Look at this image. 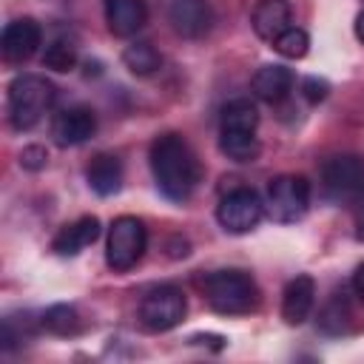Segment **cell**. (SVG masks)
I'll return each mask as SVG.
<instances>
[{"mask_svg": "<svg viewBox=\"0 0 364 364\" xmlns=\"http://www.w3.org/2000/svg\"><path fill=\"white\" fill-rule=\"evenodd\" d=\"M293 20V11H290V3L287 0H259L250 11V26L256 31V37L273 43Z\"/></svg>", "mask_w": 364, "mask_h": 364, "instance_id": "cell-13", "label": "cell"}, {"mask_svg": "<svg viewBox=\"0 0 364 364\" xmlns=\"http://www.w3.org/2000/svg\"><path fill=\"white\" fill-rule=\"evenodd\" d=\"M57 88L40 74H17L9 82V122L14 131L34 128L51 108Z\"/></svg>", "mask_w": 364, "mask_h": 364, "instance_id": "cell-2", "label": "cell"}, {"mask_svg": "<svg viewBox=\"0 0 364 364\" xmlns=\"http://www.w3.org/2000/svg\"><path fill=\"white\" fill-rule=\"evenodd\" d=\"M327 91H330V85L318 77H304L301 80V94H304L307 102H321L327 97Z\"/></svg>", "mask_w": 364, "mask_h": 364, "instance_id": "cell-26", "label": "cell"}, {"mask_svg": "<svg viewBox=\"0 0 364 364\" xmlns=\"http://www.w3.org/2000/svg\"><path fill=\"white\" fill-rule=\"evenodd\" d=\"M313 301H316V282L304 273L290 279L282 293V318L287 324H301L310 316Z\"/></svg>", "mask_w": 364, "mask_h": 364, "instance_id": "cell-14", "label": "cell"}, {"mask_svg": "<svg viewBox=\"0 0 364 364\" xmlns=\"http://www.w3.org/2000/svg\"><path fill=\"white\" fill-rule=\"evenodd\" d=\"M85 179L97 196H114L122 188V162L114 154H97L85 171Z\"/></svg>", "mask_w": 364, "mask_h": 364, "instance_id": "cell-17", "label": "cell"}, {"mask_svg": "<svg viewBox=\"0 0 364 364\" xmlns=\"http://www.w3.org/2000/svg\"><path fill=\"white\" fill-rule=\"evenodd\" d=\"M122 63L134 77H151L154 71H159L162 57L148 40H136L122 51Z\"/></svg>", "mask_w": 364, "mask_h": 364, "instance_id": "cell-19", "label": "cell"}, {"mask_svg": "<svg viewBox=\"0 0 364 364\" xmlns=\"http://www.w3.org/2000/svg\"><path fill=\"white\" fill-rule=\"evenodd\" d=\"M40 40H43V28L37 20L31 17H20V20H11L6 28H3V37H0V48H3V60L6 63H26L28 57H34V51L40 48Z\"/></svg>", "mask_w": 364, "mask_h": 364, "instance_id": "cell-11", "label": "cell"}, {"mask_svg": "<svg viewBox=\"0 0 364 364\" xmlns=\"http://www.w3.org/2000/svg\"><path fill=\"white\" fill-rule=\"evenodd\" d=\"M264 208L282 225L299 222L310 208V182L299 173H282V176L270 179Z\"/></svg>", "mask_w": 364, "mask_h": 364, "instance_id": "cell-6", "label": "cell"}, {"mask_svg": "<svg viewBox=\"0 0 364 364\" xmlns=\"http://www.w3.org/2000/svg\"><path fill=\"white\" fill-rule=\"evenodd\" d=\"M43 327L54 336H74L80 330V313L71 304H51L43 313Z\"/></svg>", "mask_w": 364, "mask_h": 364, "instance_id": "cell-21", "label": "cell"}, {"mask_svg": "<svg viewBox=\"0 0 364 364\" xmlns=\"http://www.w3.org/2000/svg\"><path fill=\"white\" fill-rule=\"evenodd\" d=\"M273 48H276L282 57H287V60H301V57L307 54V48H310V37H307L304 28L287 26V28L273 40Z\"/></svg>", "mask_w": 364, "mask_h": 364, "instance_id": "cell-23", "label": "cell"}, {"mask_svg": "<svg viewBox=\"0 0 364 364\" xmlns=\"http://www.w3.org/2000/svg\"><path fill=\"white\" fill-rule=\"evenodd\" d=\"M222 128L228 131H256L259 125V111L250 100L239 97V100H230L225 108H222V119H219Z\"/></svg>", "mask_w": 364, "mask_h": 364, "instance_id": "cell-20", "label": "cell"}, {"mask_svg": "<svg viewBox=\"0 0 364 364\" xmlns=\"http://www.w3.org/2000/svg\"><path fill=\"white\" fill-rule=\"evenodd\" d=\"M347 321H350V310H347V304L338 301V299H333V301L321 310V316H318V327H321L327 336L344 333V330H347Z\"/></svg>", "mask_w": 364, "mask_h": 364, "instance_id": "cell-24", "label": "cell"}, {"mask_svg": "<svg viewBox=\"0 0 364 364\" xmlns=\"http://www.w3.org/2000/svg\"><path fill=\"white\" fill-rule=\"evenodd\" d=\"M151 173L156 179V188L171 202H185L196 191L202 179V165L191 145L179 134H162L151 142Z\"/></svg>", "mask_w": 364, "mask_h": 364, "instance_id": "cell-1", "label": "cell"}, {"mask_svg": "<svg viewBox=\"0 0 364 364\" xmlns=\"http://www.w3.org/2000/svg\"><path fill=\"white\" fill-rule=\"evenodd\" d=\"M321 188L338 205H364V159L355 154L330 156L321 165Z\"/></svg>", "mask_w": 364, "mask_h": 364, "instance_id": "cell-4", "label": "cell"}, {"mask_svg": "<svg viewBox=\"0 0 364 364\" xmlns=\"http://www.w3.org/2000/svg\"><path fill=\"white\" fill-rule=\"evenodd\" d=\"M353 28H355V37L364 43V11H358V17H355V26H353Z\"/></svg>", "mask_w": 364, "mask_h": 364, "instance_id": "cell-28", "label": "cell"}, {"mask_svg": "<svg viewBox=\"0 0 364 364\" xmlns=\"http://www.w3.org/2000/svg\"><path fill=\"white\" fill-rule=\"evenodd\" d=\"M185 313H188L185 293L173 284H159V287L148 290L139 301V324L151 333L173 330L176 324H182Z\"/></svg>", "mask_w": 364, "mask_h": 364, "instance_id": "cell-7", "label": "cell"}, {"mask_svg": "<svg viewBox=\"0 0 364 364\" xmlns=\"http://www.w3.org/2000/svg\"><path fill=\"white\" fill-rule=\"evenodd\" d=\"M219 151L233 162H253L262 151L256 131H228L219 128Z\"/></svg>", "mask_w": 364, "mask_h": 364, "instance_id": "cell-18", "label": "cell"}, {"mask_svg": "<svg viewBox=\"0 0 364 364\" xmlns=\"http://www.w3.org/2000/svg\"><path fill=\"white\" fill-rule=\"evenodd\" d=\"M208 304L222 316H245L259 304V287L245 270H213L202 282Z\"/></svg>", "mask_w": 364, "mask_h": 364, "instance_id": "cell-3", "label": "cell"}, {"mask_svg": "<svg viewBox=\"0 0 364 364\" xmlns=\"http://www.w3.org/2000/svg\"><path fill=\"white\" fill-rule=\"evenodd\" d=\"M168 23L185 40H199L213 26L210 0H171L168 3Z\"/></svg>", "mask_w": 364, "mask_h": 364, "instance_id": "cell-9", "label": "cell"}, {"mask_svg": "<svg viewBox=\"0 0 364 364\" xmlns=\"http://www.w3.org/2000/svg\"><path fill=\"white\" fill-rule=\"evenodd\" d=\"M102 11H105L108 31L114 37H131L148 20L145 0H102Z\"/></svg>", "mask_w": 364, "mask_h": 364, "instance_id": "cell-12", "label": "cell"}, {"mask_svg": "<svg viewBox=\"0 0 364 364\" xmlns=\"http://www.w3.org/2000/svg\"><path fill=\"white\" fill-rule=\"evenodd\" d=\"M43 65L51 68V71H71L77 65V46L74 40L68 37H57L46 46V54H43Z\"/></svg>", "mask_w": 364, "mask_h": 364, "instance_id": "cell-22", "label": "cell"}, {"mask_svg": "<svg viewBox=\"0 0 364 364\" xmlns=\"http://www.w3.org/2000/svg\"><path fill=\"white\" fill-rule=\"evenodd\" d=\"M46 162H48V154L43 145H26L20 151V165L26 171H40V168H46Z\"/></svg>", "mask_w": 364, "mask_h": 364, "instance_id": "cell-25", "label": "cell"}, {"mask_svg": "<svg viewBox=\"0 0 364 364\" xmlns=\"http://www.w3.org/2000/svg\"><path fill=\"white\" fill-rule=\"evenodd\" d=\"M264 216V202L253 188H233L216 205V222L228 233H247Z\"/></svg>", "mask_w": 364, "mask_h": 364, "instance_id": "cell-8", "label": "cell"}, {"mask_svg": "<svg viewBox=\"0 0 364 364\" xmlns=\"http://www.w3.org/2000/svg\"><path fill=\"white\" fill-rule=\"evenodd\" d=\"M97 131V114L88 105H71L63 108L54 122H51V136L60 148H71V145H82L85 139H91Z\"/></svg>", "mask_w": 364, "mask_h": 364, "instance_id": "cell-10", "label": "cell"}, {"mask_svg": "<svg viewBox=\"0 0 364 364\" xmlns=\"http://www.w3.org/2000/svg\"><path fill=\"white\" fill-rule=\"evenodd\" d=\"M148 247V230L142 219L136 216H117L108 228V245H105V262L108 267L125 273L131 270Z\"/></svg>", "mask_w": 364, "mask_h": 364, "instance_id": "cell-5", "label": "cell"}, {"mask_svg": "<svg viewBox=\"0 0 364 364\" xmlns=\"http://www.w3.org/2000/svg\"><path fill=\"white\" fill-rule=\"evenodd\" d=\"M97 239H100V219H97V216H80L77 222L65 225V228L54 236L51 247H54V253H60V256H77L82 247L94 245Z\"/></svg>", "mask_w": 364, "mask_h": 364, "instance_id": "cell-16", "label": "cell"}, {"mask_svg": "<svg viewBox=\"0 0 364 364\" xmlns=\"http://www.w3.org/2000/svg\"><path fill=\"white\" fill-rule=\"evenodd\" d=\"M353 287H355V296L364 301V264H358V270L353 273Z\"/></svg>", "mask_w": 364, "mask_h": 364, "instance_id": "cell-27", "label": "cell"}, {"mask_svg": "<svg viewBox=\"0 0 364 364\" xmlns=\"http://www.w3.org/2000/svg\"><path fill=\"white\" fill-rule=\"evenodd\" d=\"M293 82H296L293 71H290L287 65L273 63V65H262V68L253 74L250 88H253V94H256L259 100H264V102L273 105V102H282V100L293 91Z\"/></svg>", "mask_w": 364, "mask_h": 364, "instance_id": "cell-15", "label": "cell"}]
</instances>
